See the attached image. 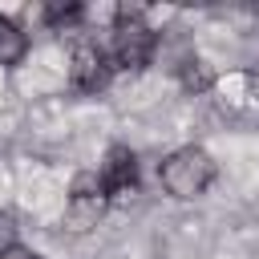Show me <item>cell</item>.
<instances>
[{
  "label": "cell",
  "mask_w": 259,
  "mask_h": 259,
  "mask_svg": "<svg viewBox=\"0 0 259 259\" xmlns=\"http://www.w3.org/2000/svg\"><path fill=\"white\" fill-rule=\"evenodd\" d=\"M45 20L57 24V28L77 24V20H81V4H49V8H45Z\"/></svg>",
  "instance_id": "6"
},
{
  "label": "cell",
  "mask_w": 259,
  "mask_h": 259,
  "mask_svg": "<svg viewBox=\"0 0 259 259\" xmlns=\"http://www.w3.org/2000/svg\"><path fill=\"white\" fill-rule=\"evenodd\" d=\"M24 49H28V36L8 16H0V65H16L24 57Z\"/></svg>",
  "instance_id": "5"
},
{
  "label": "cell",
  "mask_w": 259,
  "mask_h": 259,
  "mask_svg": "<svg viewBox=\"0 0 259 259\" xmlns=\"http://www.w3.org/2000/svg\"><path fill=\"white\" fill-rule=\"evenodd\" d=\"M138 186V158L125 150V146H113L101 162V190L109 198H121Z\"/></svg>",
  "instance_id": "4"
},
{
  "label": "cell",
  "mask_w": 259,
  "mask_h": 259,
  "mask_svg": "<svg viewBox=\"0 0 259 259\" xmlns=\"http://www.w3.org/2000/svg\"><path fill=\"white\" fill-rule=\"evenodd\" d=\"M158 178H162V186H166L174 198H198V194L214 182V162H210L206 150L186 146V150H174V154L162 162Z\"/></svg>",
  "instance_id": "1"
},
{
  "label": "cell",
  "mask_w": 259,
  "mask_h": 259,
  "mask_svg": "<svg viewBox=\"0 0 259 259\" xmlns=\"http://www.w3.org/2000/svg\"><path fill=\"white\" fill-rule=\"evenodd\" d=\"M0 259H36V255L24 251V247H8V251H0Z\"/></svg>",
  "instance_id": "9"
},
{
  "label": "cell",
  "mask_w": 259,
  "mask_h": 259,
  "mask_svg": "<svg viewBox=\"0 0 259 259\" xmlns=\"http://www.w3.org/2000/svg\"><path fill=\"white\" fill-rule=\"evenodd\" d=\"M109 61H113V57H109L105 49L81 40V45L73 49V57H69V81H73V89H81V93H101V89L109 85V77H113V65H109Z\"/></svg>",
  "instance_id": "3"
},
{
  "label": "cell",
  "mask_w": 259,
  "mask_h": 259,
  "mask_svg": "<svg viewBox=\"0 0 259 259\" xmlns=\"http://www.w3.org/2000/svg\"><path fill=\"white\" fill-rule=\"evenodd\" d=\"M113 65L117 69H146L154 57V28L142 20V8H117L113 24Z\"/></svg>",
  "instance_id": "2"
},
{
  "label": "cell",
  "mask_w": 259,
  "mask_h": 259,
  "mask_svg": "<svg viewBox=\"0 0 259 259\" xmlns=\"http://www.w3.org/2000/svg\"><path fill=\"white\" fill-rule=\"evenodd\" d=\"M8 247H16V243H12V223L0 219V251H8Z\"/></svg>",
  "instance_id": "8"
},
{
  "label": "cell",
  "mask_w": 259,
  "mask_h": 259,
  "mask_svg": "<svg viewBox=\"0 0 259 259\" xmlns=\"http://www.w3.org/2000/svg\"><path fill=\"white\" fill-rule=\"evenodd\" d=\"M206 81H210V73H206V69H186V85H190V89H202Z\"/></svg>",
  "instance_id": "7"
}]
</instances>
